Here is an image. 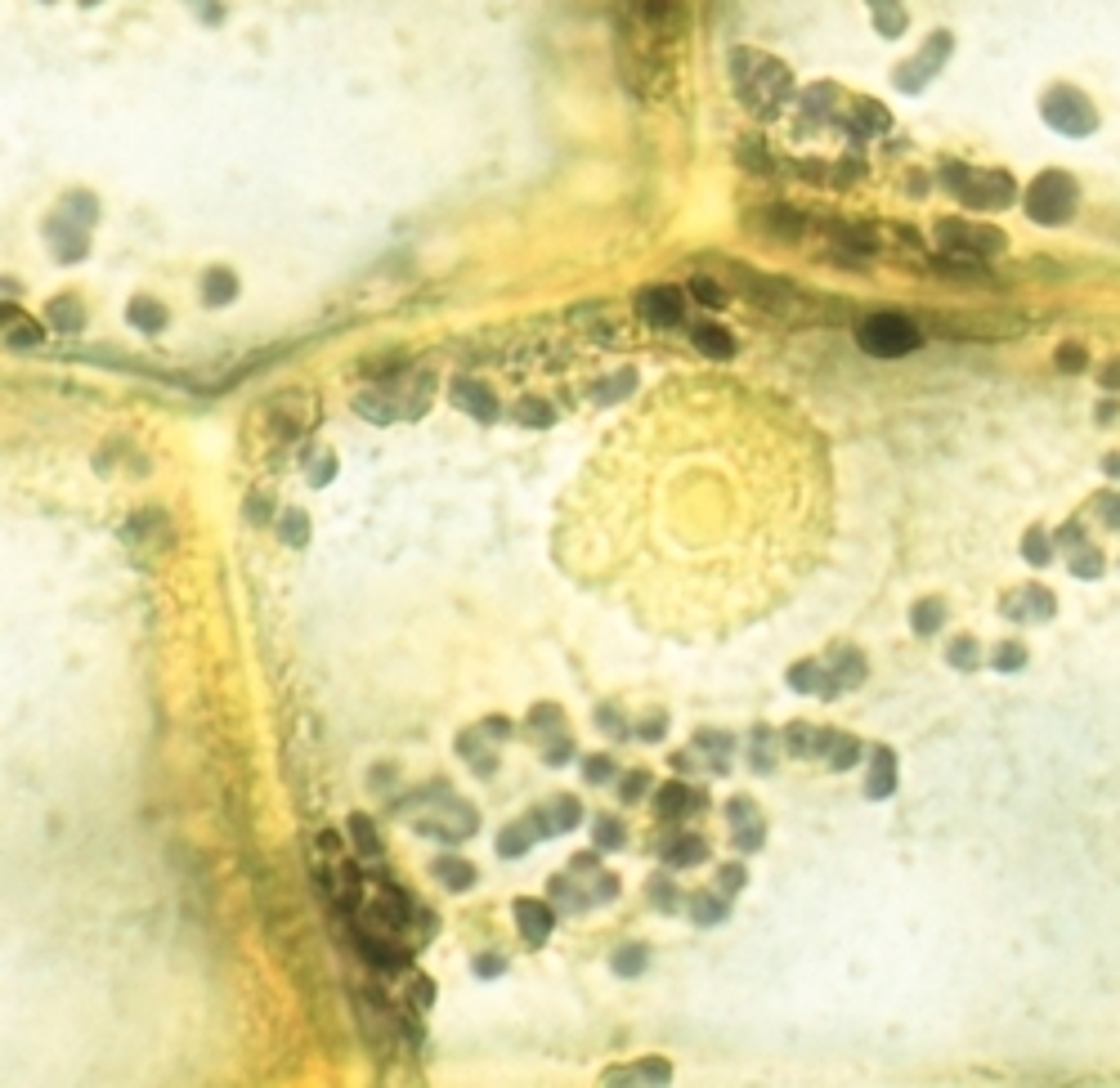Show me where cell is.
I'll use <instances>...</instances> for the list:
<instances>
[{
    "label": "cell",
    "mask_w": 1120,
    "mask_h": 1088,
    "mask_svg": "<svg viewBox=\"0 0 1120 1088\" xmlns=\"http://www.w3.org/2000/svg\"><path fill=\"white\" fill-rule=\"evenodd\" d=\"M690 914H695V923L699 928H718L722 919H726V896H709V891H699L695 896V905H690Z\"/></svg>",
    "instance_id": "obj_18"
},
{
    "label": "cell",
    "mask_w": 1120,
    "mask_h": 1088,
    "mask_svg": "<svg viewBox=\"0 0 1120 1088\" xmlns=\"http://www.w3.org/2000/svg\"><path fill=\"white\" fill-rule=\"evenodd\" d=\"M516 923H520L529 945H542L547 931H551V909L542 905V900H516Z\"/></svg>",
    "instance_id": "obj_8"
},
{
    "label": "cell",
    "mask_w": 1120,
    "mask_h": 1088,
    "mask_svg": "<svg viewBox=\"0 0 1120 1088\" xmlns=\"http://www.w3.org/2000/svg\"><path fill=\"white\" fill-rule=\"evenodd\" d=\"M690 292H695V300H704V305H713V309L726 305V296H722V292L709 283V278H695V283H690Z\"/></svg>",
    "instance_id": "obj_38"
},
{
    "label": "cell",
    "mask_w": 1120,
    "mask_h": 1088,
    "mask_svg": "<svg viewBox=\"0 0 1120 1088\" xmlns=\"http://www.w3.org/2000/svg\"><path fill=\"white\" fill-rule=\"evenodd\" d=\"M681 292L677 287H645L636 296V314L650 323V328H677L681 323Z\"/></svg>",
    "instance_id": "obj_4"
},
{
    "label": "cell",
    "mask_w": 1120,
    "mask_h": 1088,
    "mask_svg": "<svg viewBox=\"0 0 1120 1088\" xmlns=\"http://www.w3.org/2000/svg\"><path fill=\"white\" fill-rule=\"evenodd\" d=\"M664 730H668V721H664V717H650V721L641 726V740H645V744H655V740H664Z\"/></svg>",
    "instance_id": "obj_42"
},
{
    "label": "cell",
    "mask_w": 1120,
    "mask_h": 1088,
    "mask_svg": "<svg viewBox=\"0 0 1120 1088\" xmlns=\"http://www.w3.org/2000/svg\"><path fill=\"white\" fill-rule=\"evenodd\" d=\"M534 838H538V829H534V820H520V825H507L502 834H497V856H525L529 846H534Z\"/></svg>",
    "instance_id": "obj_12"
},
{
    "label": "cell",
    "mask_w": 1120,
    "mask_h": 1088,
    "mask_svg": "<svg viewBox=\"0 0 1120 1088\" xmlns=\"http://www.w3.org/2000/svg\"><path fill=\"white\" fill-rule=\"evenodd\" d=\"M570 748H574L570 740H560V744L551 740L547 748H542V761H547V766H565V761H570Z\"/></svg>",
    "instance_id": "obj_40"
},
{
    "label": "cell",
    "mask_w": 1120,
    "mask_h": 1088,
    "mask_svg": "<svg viewBox=\"0 0 1120 1088\" xmlns=\"http://www.w3.org/2000/svg\"><path fill=\"white\" fill-rule=\"evenodd\" d=\"M695 748L718 752V757H722V752L735 748V740H730V735H722V730H699V735H695ZM722 766H726V761H722Z\"/></svg>",
    "instance_id": "obj_30"
},
{
    "label": "cell",
    "mask_w": 1120,
    "mask_h": 1088,
    "mask_svg": "<svg viewBox=\"0 0 1120 1088\" xmlns=\"http://www.w3.org/2000/svg\"><path fill=\"white\" fill-rule=\"evenodd\" d=\"M583 775L601 784V780H610V775H614V761L610 757H587V761H583Z\"/></svg>",
    "instance_id": "obj_39"
},
{
    "label": "cell",
    "mask_w": 1120,
    "mask_h": 1088,
    "mask_svg": "<svg viewBox=\"0 0 1120 1088\" xmlns=\"http://www.w3.org/2000/svg\"><path fill=\"white\" fill-rule=\"evenodd\" d=\"M655 806H659V815L664 820H681L686 815V806H709V797L704 793H695V789H686V784H677V780H668L664 789H659V797H655Z\"/></svg>",
    "instance_id": "obj_7"
},
{
    "label": "cell",
    "mask_w": 1120,
    "mask_h": 1088,
    "mask_svg": "<svg viewBox=\"0 0 1120 1088\" xmlns=\"http://www.w3.org/2000/svg\"><path fill=\"white\" fill-rule=\"evenodd\" d=\"M534 726H560V708H551V703H542V708H534Z\"/></svg>",
    "instance_id": "obj_41"
},
{
    "label": "cell",
    "mask_w": 1120,
    "mask_h": 1088,
    "mask_svg": "<svg viewBox=\"0 0 1120 1088\" xmlns=\"http://www.w3.org/2000/svg\"><path fill=\"white\" fill-rule=\"evenodd\" d=\"M857 340L874 359H901V354L919 345V328L906 314H869L857 328Z\"/></svg>",
    "instance_id": "obj_1"
},
{
    "label": "cell",
    "mask_w": 1120,
    "mask_h": 1088,
    "mask_svg": "<svg viewBox=\"0 0 1120 1088\" xmlns=\"http://www.w3.org/2000/svg\"><path fill=\"white\" fill-rule=\"evenodd\" d=\"M476 973H480V976H497V973H502V959H480Z\"/></svg>",
    "instance_id": "obj_44"
},
{
    "label": "cell",
    "mask_w": 1120,
    "mask_h": 1088,
    "mask_svg": "<svg viewBox=\"0 0 1120 1088\" xmlns=\"http://www.w3.org/2000/svg\"><path fill=\"white\" fill-rule=\"evenodd\" d=\"M641 14L659 32H677L681 27V0H641Z\"/></svg>",
    "instance_id": "obj_13"
},
{
    "label": "cell",
    "mask_w": 1120,
    "mask_h": 1088,
    "mask_svg": "<svg viewBox=\"0 0 1120 1088\" xmlns=\"http://www.w3.org/2000/svg\"><path fill=\"white\" fill-rule=\"evenodd\" d=\"M350 834H354V842H359V856H363V860L381 856V838L372 834L368 815H350Z\"/></svg>",
    "instance_id": "obj_21"
},
{
    "label": "cell",
    "mask_w": 1120,
    "mask_h": 1088,
    "mask_svg": "<svg viewBox=\"0 0 1120 1088\" xmlns=\"http://www.w3.org/2000/svg\"><path fill=\"white\" fill-rule=\"evenodd\" d=\"M50 323H54L59 332H76V328H81V305H76L72 296L50 300Z\"/></svg>",
    "instance_id": "obj_20"
},
{
    "label": "cell",
    "mask_w": 1120,
    "mask_h": 1088,
    "mask_svg": "<svg viewBox=\"0 0 1120 1088\" xmlns=\"http://www.w3.org/2000/svg\"><path fill=\"white\" fill-rule=\"evenodd\" d=\"M551 815H560V820H556V829H560V834H565V829H574V825H579V820H583V806L574 802V797H556V802H551Z\"/></svg>",
    "instance_id": "obj_31"
},
{
    "label": "cell",
    "mask_w": 1120,
    "mask_h": 1088,
    "mask_svg": "<svg viewBox=\"0 0 1120 1088\" xmlns=\"http://www.w3.org/2000/svg\"><path fill=\"white\" fill-rule=\"evenodd\" d=\"M829 766H838V771H847V766H857V757H861V748H857V740L852 735H834L829 740Z\"/></svg>",
    "instance_id": "obj_26"
},
{
    "label": "cell",
    "mask_w": 1120,
    "mask_h": 1088,
    "mask_svg": "<svg viewBox=\"0 0 1120 1088\" xmlns=\"http://www.w3.org/2000/svg\"><path fill=\"white\" fill-rule=\"evenodd\" d=\"M435 878L448 883V891H471V887H476V869L466 865V860H457V856L440 860V865H435Z\"/></svg>",
    "instance_id": "obj_15"
},
{
    "label": "cell",
    "mask_w": 1120,
    "mask_h": 1088,
    "mask_svg": "<svg viewBox=\"0 0 1120 1088\" xmlns=\"http://www.w3.org/2000/svg\"><path fill=\"white\" fill-rule=\"evenodd\" d=\"M601 860H596V851H583L579 860H574V874H583V869H596Z\"/></svg>",
    "instance_id": "obj_45"
},
{
    "label": "cell",
    "mask_w": 1120,
    "mask_h": 1088,
    "mask_svg": "<svg viewBox=\"0 0 1120 1088\" xmlns=\"http://www.w3.org/2000/svg\"><path fill=\"white\" fill-rule=\"evenodd\" d=\"M592 838H596V846H601V851H614V846L628 842V838H624V825H619V820H610V815H596V820H592Z\"/></svg>",
    "instance_id": "obj_22"
},
{
    "label": "cell",
    "mask_w": 1120,
    "mask_h": 1088,
    "mask_svg": "<svg viewBox=\"0 0 1120 1088\" xmlns=\"http://www.w3.org/2000/svg\"><path fill=\"white\" fill-rule=\"evenodd\" d=\"M1071 206H1076V184L1067 180V175H1040L1036 184H1031V193H1026V211H1031V220L1040 224H1062L1071 215Z\"/></svg>",
    "instance_id": "obj_2"
},
{
    "label": "cell",
    "mask_w": 1120,
    "mask_h": 1088,
    "mask_svg": "<svg viewBox=\"0 0 1120 1088\" xmlns=\"http://www.w3.org/2000/svg\"><path fill=\"white\" fill-rule=\"evenodd\" d=\"M431 994H435V985L426 981V976H417V1004L426 1008V1004H431Z\"/></svg>",
    "instance_id": "obj_46"
},
{
    "label": "cell",
    "mask_w": 1120,
    "mask_h": 1088,
    "mask_svg": "<svg viewBox=\"0 0 1120 1088\" xmlns=\"http://www.w3.org/2000/svg\"><path fill=\"white\" fill-rule=\"evenodd\" d=\"M726 811H730V829H735V846H740V851H758V846H762L758 806H753L749 797H735Z\"/></svg>",
    "instance_id": "obj_5"
},
{
    "label": "cell",
    "mask_w": 1120,
    "mask_h": 1088,
    "mask_svg": "<svg viewBox=\"0 0 1120 1088\" xmlns=\"http://www.w3.org/2000/svg\"><path fill=\"white\" fill-rule=\"evenodd\" d=\"M1045 116H1049V126L1067 130V135H1089V130L1098 126V113H1094V104H1089L1080 90H1071V85H1062V90H1053V95H1049Z\"/></svg>",
    "instance_id": "obj_3"
},
{
    "label": "cell",
    "mask_w": 1120,
    "mask_h": 1088,
    "mask_svg": "<svg viewBox=\"0 0 1120 1088\" xmlns=\"http://www.w3.org/2000/svg\"><path fill=\"white\" fill-rule=\"evenodd\" d=\"M645 784H650V775H645V771H632L624 784H619V797H624V802H641V797H645Z\"/></svg>",
    "instance_id": "obj_34"
},
{
    "label": "cell",
    "mask_w": 1120,
    "mask_h": 1088,
    "mask_svg": "<svg viewBox=\"0 0 1120 1088\" xmlns=\"http://www.w3.org/2000/svg\"><path fill=\"white\" fill-rule=\"evenodd\" d=\"M448 399H453L457 408H466L476 422H493L497 417V399L485 390V385H476V381H453V385H448Z\"/></svg>",
    "instance_id": "obj_6"
},
{
    "label": "cell",
    "mask_w": 1120,
    "mask_h": 1088,
    "mask_svg": "<svg viewBox=\"0 0 1120 1088\" xmlns=\"http://www.w3.org/2000/svg\"><path fill=\"white\" fill-rule=\"evenodd\" d=\"M337 896H341V905L346 909H354L359 905V874H354V865H341V874H337Z\"/></svg>",
    "instance_id": "obj_28"
},
{
    "label": "cell",
    "mask_w": 1120,
    "mask_h": 1088,
    "mask_svg": "<svg viewBox=\"0 0 1120 1088\" xmlns=\"http://www.w3.org/2000/svg\"><path fill=\"white\" fill-rule=\"evenodd\" d=\"M130 323H135L139 332H162L166 328V309L158 305V300H149V296H139V300H130Z\"/></svg>",
    "instance_id": "obj_17"
},
{
    "label": "cell",
    "mask_w": 1120,
    "mask_h": 1088,
    "mask_svg": "<svg viewBox=\"0 0 1120 1088\" xmlns=\"http://www.w3.org/2000/svg\"><path fill=\"white\" fill-rule=\"evenodd\" d=\"M516 422L520 426H538V431H542V426L556 422V413H551L547 403H538V399H520L516 403Z\"/></svg>",
    "instance_id": "obj_23"
},
{
    "label": "cell",
    "mask_w": 1120,
    "mask_h": 1088,
    "mask_svg": "<svg viewBox=\"0 0 1120 1088\" xmlns=\"http://www.w3.org/2000/svg\"><path fill=\"white\" fill-rule=\"evenodd\" d=\"M937 623H941V605L937 601H923L919 610H914V632H937Z\"/></svg>",
    "instance_id": "obj_33"
},
{
    "label": "cell",
    "mask_w": 1120,
    "mask_h": 1088,
    "mask_svg": "<svg viewBox=\"0 0 1120 1088\" xmlns=\"http://www.w3.org/2000/svg\"><path fill=\"white\" fill-rule=\"evenodd\" d=\"M820 676H824L820 663H798V667L789 672V686H793V690H816V695H824V681H820Z\"/></svg>",
    "instance_id": "obj_27"
},
{
    "label": "cell",
    "mask_w": 1120,
    "mask_h": 1088,
    "mask_svg": "<svg viewBox=\"0 0 1120 1088\" xmlns=\"http://www.w3.org/2000/svg\"><path fill=\"white\" fill-rule=\"evenodd\" d=\"M332 479V457H318V466H314V476H309V484H328Z\"/></svg>",
    "instance_id": "obj_43"
},
{
    "label": "cell",
    "mask_w": 1120,
    "mask_h": 1088,
    "mask_svg": "<svg viewBox=\"0 0 1120 1088\" xmlns=\"http://www.w3.org/2000/svg\"><path fill=\"white\" fill-rule=\"evenodd\" d=\"M247 516H252V520H264V502H260V497H256L252 507H247Z\"/></svg>",
    "instance_id": "obj_48"
},
{
    "label": "cell",
    "mask_w": 1120,
    "mask_h": 1088,
    "mask_svg": "<svg viewBox=\"0 0 1120 1088\" xmlns=\"http://www.w3.org/2000/svg\"><path fill=\"white\" fill-rule=\"evenodd\" d=\"M5 318H10V332H5V340H10L14 349H19V345H23V349L41 345V328H32V323H27L23 314H19V323H14V314H5Z\"/></svg>",
    "instance_id": "obj_25"
},
{
    "label": "cell",
    "mask_w": 1120,
    "mask_h": 1088,
    "mask_svg": "<svg viewBox=\"0 0 1120 1088\" xmlns=\"http://www.w3.org/2000/svg\"><path fill=\"white\" fill-rule=\"evenodd\" d=\"M233 296H238V278H233L229 269H211L207 283H202V300H207V305H229Z\"/></svg>",
    "instance_id": "obj_14"
},
{
    "label": "cell",
    "mask_w": 1120,
    "mask_h": 1088,
    "mask_svg": "<svg viewBox=\"0 0 1120 1088\" xmlns=\"http://www.w3.org/2000/svg\"><path fill=\"white\" fill-rule=\"evenodd\" d=\"M668 1075H673V1070H668V1062H641V1066H636V1075H632V1070H628V1075H610V1084H614V1079H645V1084H668Z\"/></svg>",
    "instance_id": "obj_29"
},
{
    "label": "cell",
    "mask_w": 1120,
    "mask_h": 1088,
    "mask_svg": "<svg viewBox=\"0 0 1120 1088\" xmlns=\"http://www.w3.org/2000/svg\"><path fill=\"white\" fill-rule=\"evenodd\" d=\"M650 905H659L664 914H673V909H677V887H673V883H659V878H655V883H650Z\"/></svg>",
    "instance_id": "obj_35"
},
{
    "label": "cell",
    "mask_w": 1120,
    "mask_h": 1088,
    "mask_svg": "<svg viewBox=\"0 0 1120 1088\" xmlns=\"http://www.w3.org/2000/svg\"><path fill=\"white\" fill-rule=\"evenodd\" d=\"M740 887H744V869H740V865H726V869L718 874V891H722V896H735Z\"/></svg>",
    "instance_id": "obj_37"
},
{
    "label": "cell",
    "mask_w": 1120,
    "mask_h": 1088,
    "mask_svg": "<svg viewBox=\"0 0 1120 1088\" xmlns=\"http://www.w3.org/2000/svg\"><path fill=\"white\" fill-rule=\"evenodd\" d=\"M283 538L292 542V547H301V542L309 538V520L301 516V511H287V520H283Z\"/></svg>",
    "instance_id": "obj_32"
},
{
    "label": "cell",
    "mask_w": 1120,
    "mask_h": 1088,
    "mask_svg": "<svg viewBox=\"0 0 1120 1088\" xmlns=\"http://www.w3.org/2000/svg\"><path fill=\"white\" fill-rule=\"evenodd\" d=\"M941 243L963 247V251H1000V233H991V229H963V224H941Z\"/></svg>",
    "instance_id": "obj_9"
},
{
    "label": "cell",
    "mask_w": 1120,
    "mask_h": 1088,
    "mask_svg": "<svg viewBox=\"0 0 1120 1088\" xmlns=\"http://www.w3.org/2000/svg\"><path fill=\"white\" fill-rule=\"evenodd\" d=\"M645 959H650L645 945H624V950H614V973H619V976H636L645 968Z\"/></svg>",
    "instance_id": "obj_24"
},
{
    "label": "cell",
    "mask_w": 1120,
    "mask_h": 1088,
    "mask_svg": "<svg viewBox=\"0 0 1120 1088\" xmlns=\"http://www.w3.org/2000/svg\"><path fill=\"white\" fill-rule=\"evenodd\" d=\"M704 856H709V846H704V838H695V834L677 838V842L668 846V865H673V869H690V865H699Z\"/></svg>",
    "instance_id": "obj_16"
},
{
    "label": "cell",
    "mask_w": 1120,
    "mask_h": 1088,
    "mask_svg": "<svg viewBox=\"0 0 1120 1088\" xmlns=\"http://www.w3.org/2000/svg\"><path fill=\"white\" fill-rule=\"evenodd\" d=\"M614 896H619V878L605 874V878H601V900H614Z\"/></svg>",
    "instance_id": "obj_47"
},
{
    "label": "cell",
    "mask_w": 1120,
    "mask_h": 1088,
    "mask_svg": "<svg viewBox=\"0 0 1120 1088\" xmlns=\"http://www.w3.org/2000/svg\"><path fill=\"white\" fill-rule=\"evenodd\" d=\"M690 340H695V349L699 354H709V359H730V354H735V337H730L726 328H718V323H699Z\"/></svg>",
    "instance_id": "obj_10"
},
{
    "label": "cell",
    "mask_w": 1120,
    "mask_h": 1088,
    "mask_svg": "<svg viewBox=\"0 0 1120 1088\" xmlns=\"http://www.w3.org/2000/svg\"><path fill=\"white\" fill-rule=\"evenodd\" d=\"M892 780H897V775H892V752L878 748L874 752V775H869V797H888Z\"/></svg>",
    "instance_id": "obj_19"
},
{
    "label": "cell",
    "mask_w": 1120,
    "mask_h": 1088,
    "mask_svg": "<svg viewBox=\"0 0 1120 1088\" xmlns=\"http://www.w3.org/2000/svg\"><path fill=\"white\" fill-rule=\"evenodd\" d=\"M632 381H636V377H632V372H619V377H614V381H605V385H601V403H614V399H624V394H628V390H632Z\"/></svg>",
    "instance_id": "obj_36"
},
{
    "label": "cell",
    "mask_w": 1120,
    "mask_h": 1088,
    "mask_svg": "<svg viewBox=\"0 0 1120 1088\" xmlns=\"http://www.w3.org/2000/svg\"><path fill=\"white\" fill-rule=\"evenodd\" d=\"M834 740V730H816V726H803V721H793L789 730H784V744H789L793 757H812V752H820V744Z\"/></svg>",
    "instance_id": "obj_11"
}]
</instances>
